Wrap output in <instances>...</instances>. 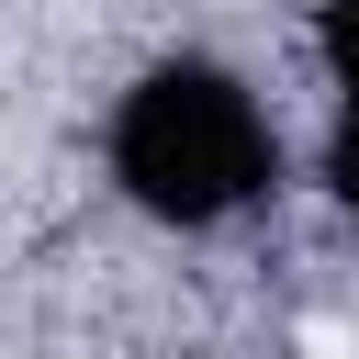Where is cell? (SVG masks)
<instances>
[{
	"instance_id": "6da1fadb",
	"label": "cell",
	"mask_w": 359,
	"mask_h": 359,
	"mask_svg": "<svg viewBox=\"0 0 359 359\" xmlns=\"http://www.w3.org/2000/svg\"><path fill=\"white\" fill-rule=\"evenodd\" d=\"M112 168H123V191H135L146 213H168V224H224V213H247V202L269 191L280 146H269L258 101H247L224 67H157V79L123 101V123H112Z\"/></svg>"
},
{
	"instance_id": "7a4b0ae2",
	"label": "cell",
	"mask_w": 359,
	"mask_h": 359,
	"mask_svg": "<svg viewBox=\"0 0 359 359\" xmlns=\"http://www.w3.org/2000/svg\"><path fill=\"white\" fill-rule=\"evenodd\" d=\"M325 56H337V79H348V112H359V0H337V11H325Z\"/></svg>"
},
{
	"instance_id": "3957f363",
	"label": "cell",
	"mask_w": 359,
	"mask_h": 359,
	"mask_svg": "<svg viewBox=\"0 0 359 359\" xmlns=\"http://www.w3.org/2000/svg\"><path fill=\"white\" fill-rule=\"evenodd\" d=\"M337 202H348V213H359V112H348V123H337Z\"/></svg>"
}]
</instances>
